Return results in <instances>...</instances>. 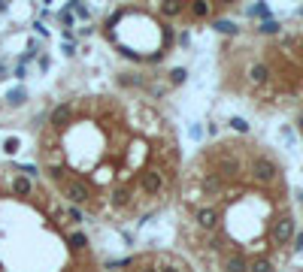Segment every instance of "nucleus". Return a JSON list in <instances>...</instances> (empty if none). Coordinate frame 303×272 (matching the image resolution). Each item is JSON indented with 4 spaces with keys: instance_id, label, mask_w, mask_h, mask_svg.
<instances>
[{
    "instance_id": "f257e3e1",
    "label": "nucleus",
    "mask_w": 303,
    "mask_h": 272,
    "mask_svg": "<svg viewBox=\"0 0 303 272\" xmlns=\"http://www.w3.org/2000/svg\"><path fill=\"white\" fill-rule=\"evenodd\" d=\"M182 163L176 124L134 85L67 91L33 130L30 167L85 224L110 230L170 209Z\"/></svg>"
},
{
    "instance_id": "f03ea898",
    "label": "nucleus",
    "mask_w": 303,
    "mask_h": 272,
    "mask_svg": "<svg viewBox=\"0 0 303 272\" xmlns=\"http://www.w3.org/2000/svg\"><path fill=\"white\" fill-rule=\"evenodd\" d=\"M212 139L182 163L173 194L179 257L200 272H279L285 215L279 160L243 139Z\"/></svg>"
},
{
    "instance_id": "7ed1b4c3",
    "label": "nucleus",
    "mask_w": 303,
    "mask_h": 272,
    "mask_svg": "<svg viewBox=\"0 0 303 272\" xmlns=\"http://www.w3.org/2000/svg\"><path fill=\"white\" fill-rule=\"evenodd\" d=\"M0 272H106L88 224L19 160H0Z\"/></svg>"
},
{
    "instance_id": "20e7f679",
    "label": "nucleus",
    "mask_w": 303,
    "mask_h": 272,
    "mask_svg": "<svg viewBox=\"0 0 303 272\" xmlns=\"http://www.w3.org/2000/svg\"><path fill=\"white\" fill-rule=\"evenodd\" d=\"M97 33L118 58L139 67H158L179 43V27L161 12V6L149 3H118L106 9Z\"/></svg>"
},
{
    "instance_id": "39448f33",
    "label": "nucleus",
    "mask_w": 303,
    "mask_h": 272,
    "mask_svg": "<svg viewBox=\"0 0 303 272\" xmlns=\"http://www.w3.org/2000/svg\"><path fill=\"white\" fill-rule=\"evenodd\" d=\"M106 272H194V269L176 251L146 248V251H134L115 263H106Z\"/></svg>"
}]
</instances>
